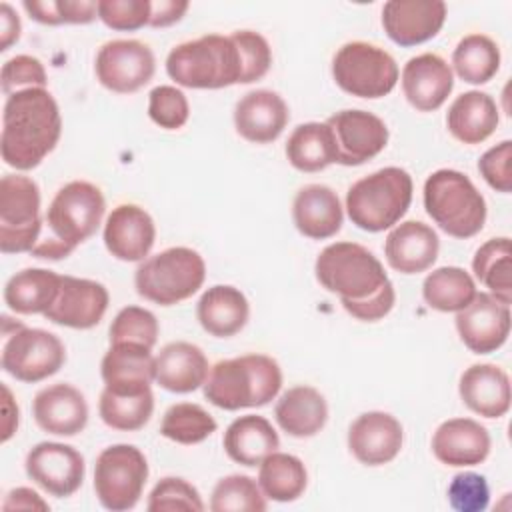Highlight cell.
I'll list each match as a JSON object with an SVG mask.
<instances>
[{
  "label": "cell",
  "mask_w": 512,
  "mask_h": 512,
  "mask_svg": "<svg viewBox=\"0 0 512 512\" xmlns=\"http://www.w3.org/2000/svg\"><path fill=\"white\" fill-rule=\"evenodd\" d=\"M62 24H90L98 18V2L94 0H56Z\"/></svg>",
  "instance_id": "obj_53"
},
{
  "label": "cell",
  "mask_w": 512,
  "mask_h": 512,
  "mask_svg": "<svg viewBox=\"0 0 512 512\" xmlns=\"http://www.w3.org/2000/svg\"><path fill=\"white\" fill-rule=\"evenodd\" d=\"M402 444V424L388 412H364L348 428V448L352 456L366 466L392 462L400 454Z\"/></svg>",
  "instance_id": "obj_19"
},
{
  "label": "cell",
  "mask_w": 512,
  "mask_h": 512,
  "mask_svg": "<svg viewBox=\"0 0 512 512\" xmlns=\"http://www.w3.org/2000/svg\"><path fill=\"white\" fill-rule=\"evenodd\" d=\"M102 238L114 258L122 262H142L154 246L156 224L142 206L120 204L108 214Z\"/></svg>",
  "instance_id": "obj_20"
},
{
  "label": "cell",
  "mask_w": 512,
  "mask_h": 512,
  "mask_svg": "<svg viewBox=\"0 0 512 512\" xmlns=\"http://www.w3.org/2000/svg\"><path fill=\"white\" fill-rule=\"evenodd\" d=\"M222 446L230 460L252 468L280 448V438L270 420L258 414H244L230 422Z\"/></svg>",
  "instance_id": "obj_33"
},
{
  "label": "cell",
  "mask_w": 512,
  "mask_h": 512,
  "mask_svg": "<svg viewBox=\"0 0 512 512\" xmlns=\"http://www.w3.org/2000/svg\"><path fill=\"white\" fill-rule=\"evenodd\" d=\"M148 116L164 130H178L188 122L190 104L186 94L176 86H156L148 94Z\"/></svg>",
  "instance_id": "obj_44"
},
{
  "label": "cell",
  "mask_w": 512,
  "mask_h": 512,
  "mask_svg": "<svg viewBox=\"0 0 512 512\" xmlns=\"http://www.w3.org/2000/svg\"><path fill=\"white\" fill-rule=\"evenodd\" d=\"M422 296L438 312H460L476 296V282L460 266H440L424 278Z\"/></svg>",
  "instance_id": "obj_37"
},
{
  "label": "cell",
  "mask_w": 512,
  "mask_h": 512,
  "mask_svg": "<svg viewBox=\"0 0 512 512\" xmlns=\"http://www.w3.org/2000/svg\"><path fill=\"white\" fill-rule=\"evenodd\" d=\"M426 214L454 238L476 236L486 222V200L474 182L452 168L432 172L422 190Z\"/></svg>",
  "instance_id": "obj_6"
},
{
  "label": "cell",
  "mask_w": 512,
  "mask_h": 512,
  "mask_svg": "<svg viewBox=\"0 0 512 512\" xmlns=\"http://www.w3.org/2000/svg\"><path fill=\"white\" fill-rule=\"evenodd\" d=\"M22 6L28 12V16L40 24H48V26L62 24L56 0H24Z\"/></svg>",
  "instance_id": "obj_56"
},
{
  "label": "cell",
  "mask_w": 512,
  "mask_h": 512,
  "mask_svg": "<svg viewBox=\"0 0 512 512\" xmlns=\"http://www.w3.org/2000/svg\"><path fill=\"white\" fill-rule=\"evenodd\" d=\"M158 332H160L158 320L150 310L142 306H126L114 316L108 330V338H110V344L136 342V344L154 348L158 340Z\"/></svg>",
  "instance_id": "obj_43"
},
{
  "label": "cell",
  "mask_w": 512,
  "mask_h": 512,
  "mask_svg": "<svg viewBox=\"0 0 512 512\" xmlns=\"http://www.w3.org/2000/svg\"><path fill=\"white\" fill-rule=\"evenodd\" d=\"M98 18L112 30H140L150 24V0H98Z\"/></svg>",
  "instance_id": "obj_47"
},
{
  "label": "cell",
  "mask_w": 512,
  "mask_h": 512,
  "mask_svg": "<svg viewBox=\"0 0 512 512\" xmlns=\"http://www.w3.org/2000/svg\"><path fill=\"white\" fill-rule=\"evenodd\" d=\"M154 412L152 390L140 394H116L108 388L102 390L98 400V414L108 428L120 432H134L148 424Z\"/></svg>",
  "instance_id": "obj_40"
},
{
  "label": "cell",
  "mask_w": 512,
  "mask_h": 512,
  "mask_svg": "<svg viewBox=\"0 0 512 512\" xmlns=\"http://www.w3.org/2000/svg\"><path fill=\"white\" fill-rule=\"evenodd\" d=\"M286 158L300 172H320L338 162L330 126L326 122L298 124L288 136Z\"/></svg>",
  "instance_id": "obj_35"
},
{
  "label": "cell",
  "mask_w": 512,
  "mask_h": 512,
  "mask_svg": "<svg viewBox=\"0 0 512 512\" xmlns=\"http://www.w3.org/2000/svg\"><path fill=\"white\" fill-rule=\"evenodd\" d=\"M40 188L30 176L6 174L0 180V250L32 252L42 236Z\"/></svg>",
  "instance_id": "obj_10"
},
{
  "label": "cell",
  "mask_w": 512,
  "mask_h": 512,
  "mask_svg": "<svg viewBox=\"0 0 512 512\" xmlns=\"http://www.w3.org/2000/svg\"><path fill=\"white\" fill-rule=\"evenodd\" d=\"M250 316V304L246 296L230 284H216L208 288L198 304L196 318L204 332L214 338H230L238 334Z\"/></svg>",
  "instance_id": "obj_31"
},
{
  "label": "cell",
  "mask_w": 512,
  "mask_h": 512,
  "mask_svg": "<svg viewBox=\"0 0 512 512\" xmlns=\"http://www.w3.org/2000/svg\"><path fill=\"white\" fill-rule=\"evenodd\" d=\"M450 68L468 84H486L500 68V48L486 34H468L456 44Z\"/></svg>",
  "instance_id": "obj_38"
},
{
  "label": "cell",
  "mask_w": 512,
  "mask_h": 512,
  "mask_svg": "<svg viewBox=\"0 0 512 512\" xmlns=\"http://www.w3.org/2000/svg\"><path fill=\"white\" fill-rule=\"evenodd\" d=\"M218 424L200 404L178 402L172 404L160 422V434L176 444H200L216 432Z\"/></svg>",
  "instance_id": "obj_41"
},
{
  "label": "cell",
  "mask_w": 512,
  "mask_h": 512,
  "mask_svg": "<svg viewBox=\"0 0 512 512\" xmlns=\"http://www.w3.org/2000/svg\"><path fill=\"white\" fill-rule=\"evenodd\" d=\"M28 478L56 498L72 496L84 482V456L62 442H40L30 448L24 462Z\"/></svg>",
  "instance_id": "obj_14"
},
{
  "label": "cell",
  "mask_w": 512,
  "mask_h": 512,
  "mask_svg": "<svg viewBox=\"0 0 512 512\" xmlns=\"http://www.w3.org/2000/svg\"><path fill=\"white\" fill-rule=\"evenodd\" d=\"M446 20L442 0H390L382 8L386 36L398 46H416L434 38Z\"/></svg>",
  "instance_id": "obj_18"
},
{
  "label": "cell",
  "mask_w": 512,
  "mask_h": 512,
  "mask_svg": "<svg viewBox=\"0 0 512 512\" xmlns=\"http://www.w3.org/2000/svg\"><path fill=\"white\" fill-rule=\"evenodd\" d=\"M478 172L492 190L508 194L512 190V142L502 140L488 148L478 160Z\"/></svg>",
  "instance_id": "obj_50"
},
{
  "label": "cell",
  "mask_w": 512,
  "mask_h": 512,
  "mask_svg": "<svg viewBox=\"0 0 512 512\" xmlns=\"http://www.w3.org/2000/svg\"><path fill=\"white\" fill-rule=\"evenodd\" d=\"M314 272L320 286L336 294L340 302L368 300L390 282L382 262L356 242L328 244L318 254Z\"/></svg>",
  "instance_id": "obj_8"
},
{
  "label": "cell",
  "mask_w": 512,
  "mask_h": 512,
  "mask_svg": "<svg viewBox=\"0 0 512 512\" xmlns=\"http://www.w3.org/2000/svg\"><path fill=\"white\" fill-rule=\"evenodd\" d=\"M4 510H48V502L42 500V496L32 488H14L6 494V500L2 504Z\"/></svg>",
  "instance_id": "obj_54"
},
{
  "label": "cell",
  "mask_w": 512,
  "mask_h": 512,
  "mask_svg": "<svg viewBox=\"0 0 512 512\" xmlns=\"http://www.w3.org/2000/svg\"><path fill=\"white\" fill-rule=\"evenodd\" d=\"M0 84L2 92L8 96L12 92L24 90V88H46L48 76L44 70V64L30 56V54H18L4 62L0 72Z\"/></svg>",
  "instance_id": "obj_49"
},
{
  "label": "cell",
  "mask_w": 512,
  "mask_h": 512,
  "mask_svg": "<svg viewBox=\"0 0 512 512\" xmlns=\"http://www.w3.org/2000/svg\"><path fill=\"white\" fill-rule=\"evenodd\" d=\"M106 212V200L100 188L86 180L64 184L52 198L44 224L46 236H40L32 256L46 260L68 258L76 246L96 234Z\"/></svg>",
  "instance_id": "obj_2"
},
{
  "label": "cell",
  "mask_w": 512,
  "mask_h": 512,
  "mask_svg": "<svg viewBox=\"0 0 512 512\" xmlns=\"http://www.w3.org/2000/svg\"><path fill=\"white\" fill-rule=\"evenodd\" d=\"M456 330L474 354L496 352L510 334V304L490 292H476L472 302L456 312Z\"/></svg>",
  "instance_id": "obj_16"
},
{
  "label": "cell",
  "mask_w": 512,
  "mask_h": 512,
  "mask_svg": "<svg viewBox=\"0 0 512 512\" xmlns=\"http://www.w3.org/2000/svg\"><path fill=\"white\" fill-rule=\"evenodd\" d=\"M62 116L46 88H24L6 96L2 112V160L16 170L36 168L58 144Z\"/></svg>",
  "instance_id": "obj_1"
},
{
  "label": "cell",
  "mask_w": 512,
  "mask_h": 512,
  "mask_svg": "<svg viewBox=\"0 0 512 512\" xmlns=\"http://www.w3.org/2000/svg\"><path fill=\"white\" fill-rule=\"evenodd\" d=\"M296 230L312 240L332 238L342 228L344 212L338 194L326 184L302 186L292 202Z\"/></svg>",
  "instance_id": "obj_29"
},
{
  "label": "cell",
  "mask_w": 512,
  "mask_h": 512,
  "mask_svg": "<svg viewBox=\"0 0 512 512\" xmlns=\"http://www.w3.org/2000/svg\"><path fill=\"white\" fill-rule=\"evenodd\" d=\"M326 124L334 134L338 164L342 166H360L388 144V126L368 110H340Z\"/></svg>",
  "instance_id": "obj_15"
},
{
  "label": "cell",
  "mask_w": 512,
  "mask_h": 512,
  "mask_svg": "<svg viewBox=\"0 0 512 512\" xmlns=\"http://www.w3.org/2000/svg\"><path fill=\"white\" fill-rule=\"evenodd\" d=\"M500 116L494 98L480 90H468L450 104L446 112L448 132L462 144H480L498 128Z\"/></svg>",
  "instance_id": "obj_30"
},
{
  "label": "cell",
  "mask_w": 512,
  "mask_h": 512,
  "mask_svg": "<svg viewBox=\"0 0 512 512\" xmlns=\"http://www.w3.org/2000/svg\"><path fill=\"white\" fill-rule=\"evenodd\" d=\"M62 274L48 268H24L4 286V302L16 314H46L60 292Z\"/></svg>",
  "instance_id": "obj_34"
},
{
  "label": "cell",
  "mask_w": 512,
  "mask_h": 512,
  "mask_svg": "<svg viewBox=\"0 0 512 512\" xmlns=\"http://www.w3.org/2000/svg\"><path fill=\"white\" fill-rule=\"evenodd\" d=\"M288 120V104L274 90H252L234 106V128L252 144L274 142L284 132Z\"/></svg>",
  "instance_id": "obj_22"
},
{
  "label": "cell",
  "mask_w": 512,
  "mask_h": 512,
  "mask_svg": "<svg viewBox=\"0 0 512 512\" xmlns=\"http://www.w3.org/2000/svg\"><path fill=\"white\" fill-rule=\"evenodd\" d=\"M440 252L438 234L420 220L396 224L384 242V256L400 274H420L432 268Z\"/></svg>",
  "instance_id": "obj_25"
},
{
  "label": "cell",
  "mask_w": 512,
  "mask_h": 512,
  "mask_svg": "<svg viewBox=\"0 0 512 512\" xmlns=\"http://www.w3.org/2000/svg\"><path fill=\"white\" fill-rule=\"evenodd\" d=\"M474 276L504 304L512 302V244L508 236L486 240L472 258Z\"/></svg>",
  "instance_id": "obj_39"
},
{
  "label": "cell",
  "mask_w": 512,
  "mask_h": 512,
  "mask_svg": "<svg viewBox=\"0 0 512 512\" xmlns=\"http://www.w3.org/2000/svg\"><path fill=\"white\" fill-rule=\"evenodd\" d=\"M458 394L466 408L484 418H502L510 410V378L490 362L468 366L460 376Z\"/></svg>",
  "instance_id": "obj_28"
},
{
  "label": "cell",
  "mask_w": 512,
  "mask_h": 512,
  "mask_svg": "<svg viewBox=\"0 0 512 512\" xmlns=\"http://www.w3.org/2000/svg\"><path fill=\"white\" fill-rule=\"evenodd\" d=\"M396 302V292H394V284L388 282L384 284L372 298L368 300H360V302H350L344 300L340 302L342 308L356 320L362 322H376L380 318H384L386 314H390V310L394 308Z\"/></svg>",
  "instance_id": "obj_51"
},
{
  "label": "cell",
  "mask_w": 512,
  "mask_h": 512,
  "mask_svg": "<svg viewBox=\"0 0 512 512\" xmlns=\"http://www.w3.org/2000/svg\"><path fill=\"white\" fill-rule=\"evenodd\" d=\"M448 502L456 512H482L490 500V488L482 474L460 472L448 484Z\"/></svg>",
  "instance_id": "obj_48"
},
{
  "label": "cell",
  "mask_w": 512,
  "mask_h": 512,
  "mask_svg": "<svg viewBox=\"0 0 512 512\" xmlns=\"http://www.w3.org/2000/svg\"><path fill=\"white\" fill-rule=\"evenodd\" d=\"M278 426L292 438L316 436L328 420L326 398L312 386L288 388L274 406Z\"/></svg>",
  "instance_id": "obj_32"
},
{
  "label": "cell",
  "mask_w": 512,
  "mask_h": 512,
  "mask_svg": "<svg viewBox=\"0 0 512 512\" xmlns=\"http://www.w3.org/2000/svg\"><path fill=\"white\" fill-rule=\"evenodd\" d=\"M156 70L152 50L140 40H110L100 46L94 62L98 82L116 94H132L146 86Z\"/></svg>",
  "instance_id": "obj_13"
},
{
  "label": "cell",
  "mask_w": 512,
  "mask_h": 512,
  "mask_svg": "<svg viewBox=\"0 0 512 512\" xmlns=\"http://www.w3.org/2000/svg\"><path fill=\"white\" fill-rule=\"evenodd\" d=\"M488 430L472 418L444 420L432 434V454L446 466H476L490 454Z\"/></svg>",
  "instance_id": "obj_26"
},
{
  "label": "cell",
  "mask_w": 512,
  "mask_h": 512,
  "mask_svg": "<svg viewBox=\"0 0 512 512\" xmlns=\"http://www.w3.org/2000/svg\"><path fill=\"white\" fill-rule=\"evenodd\" d=\"M400 80L408 104L418 112L438 110L454 88V72L450 64L434 52L412 56L404 64Z\"/></svg>",
  "instance_id": "obj_21"
},
{
  "label": "cell",
  "mask_w": 512,
  "mask_h": 512,
  "mask_svg": "<svg viewBox=\"0 0 512 512\" xmlns=\"http://www.w3.org/2000/svg\"><path fill=\"white\" fill-rule=\"evenodd\" d=\"M210 364L200 346L170 342L154 356V382L174 394H188L204 386Z\"/></svg>",
  "instance_id": "obj_27"
},
{
  "label": "cell",
  "mask_w": 512,
  "mask_h": 512,
  "mask_svg": "<svg viewBox=\"0 0 512 512\" xmlns=\"http://www.w3.org/2000/svg\"><path fill=\"white\" fill-rule=\"evenodd\" d=\"M206 278V262L188 246H172L140 262L134 274L136 292L158 306H174L194 296Z\"/></svg>",
  "instance_id": "obj_7"
},
{
  "label": "cell",
  "mask_w": 512,
  "mask_h": 512,
  "mask_svg": "<svg viewBox=\"0 0 512 512\" xmlns=\"http://www.w3.org/2000/svg\"><path fill=\"white\" fill-rule=\"evenodd\" d=\"M108 302L110 294L104 284L88 278L62 276L60 292L44 318L58 326L88 330L100 324L108 310Z\"/></svg>",
  "instance_id": "obj_17"
},
{
  "label": "cell",
  "mask_w": 512,
  "mask_h": 512,
  "mask_svg": "<svg viewBox=\"0 0 512 512\" xmlns=\"http://www.w3.org/2000/svg\"><path fill=\"white\" fill-rule=\"evenodd\" d=\"M258 486L274 502H294L308 486L306 466L298 456L276 450L260 462Z\"/></svg>",
  "instance_id": "obj_36"
},
{
  "label": "cell",
  "mask_w": 512,
  "mask_h": 512,
  "mask_svg": "<svg viewBox=\"0 0 512 512\" xmlns=\"http://www.w3.org/2000/svg\"><path fill=\"white\" fill-rule=\"evenodd\" d=\"M148 512H164V510H192L202 512L204 502L200 492L184 478L166 476L152 488L146 504Z\"/></svg>",
  "instance_id": "obj_45"
},
{
  "label": "cell",
  "mask_w": 512,
  "mask_h": 512,
  "mask_svg": "<svg viewBox=\"0 0 512 512\" xmlns=\"http://www.w3.org/2000/svg\"><path fill=\"white\" fill-rule=\"evenodd\" d=\"M66 362L62 340L42 328H26L20 324L6 334L2 346V370L20 382H42L54 376Z\"/></svg>",
  "instance_id": "obj_12"
},
{
  "label": "cell",
  "mask_w": 512,
  "mask_h": 512,
  "mask_svg": "<svg viewBox=\"0 0 512 512\" xmlns=\"http://www.w3.org/2000/svg\"><path fill=\"white\" fill-rule=\"evenodd\" d=\"M32 416L48 434L76 436L88 424V404L78 388L58 382L42 388L34 396Z\"/></svg>",
  "instance_id": "obj_24"
},
{
  "label": "cell",
  "mask_w": 512,
  "mask_h": 512,
  "mask_svg": "<svg viewBox=\"0 0 512 512\" xmlns=\"http://www.w3.org/2000/svg\"><path fill=\"white\" fill-rule=\"evenodd\" d=\"M412 176L398 166L380 168L356 180L346 192V212L366 232L394 228L412 202Z\"/></svg>",
  "instance_id": "obj_5"
},
{
  "label": "cell",
  "mask_w": 512,
  "mask_h": 512,
  "mask_svg": "<svg viewBox=\"0 0 512 512\" xmlns=\"http://www.w3.org/2000/svg\"><path fill=\"white\" fill-rule=\"evenodd\" d=\"M104 388L116 394H140L152 390V348L136 342H114L100 362Z\"/></svg>",
  "instance_id": "obj_23"
},
{
  "label": "cell",
  "mask_w": 512,
  "mask_h": 512,
  "mask_svg": "<svg viewBox=\"0 0 512 512\" xmlns=\"http://www.w3.org/2000/svg\"><path fill=\"white\" fill-rule=\"evenodd\" d=\"M20 32H22V24L16 10L8 2H2L0 4V52H6L14 42H18Z\"/></svg>",
  "instance_id": "obj_55"
},
{
  "label": "cell",
  "mask_w": 512,
  "mask_h": 512,
  "mask_svg": "<svg viewBox=\"0 0 512 512\" xmlns=\"http://www.w3.org/2000/svg\"><path fill=\"white\" fill-rule=\"evenodd\" d=\"M238 46L242 60V78L240 84H252L262 80L272 66V50L268 40L254 30H236L230 34Z\"/></svg>",
  "instance_id": "obj_46"
},
{
  "label": "cell",
  "mask_w": 512,
  "mask_h": 512,
  "mask_svg": "<svg viewBox=\"0 0 512 512\" xmlns=\"http://www.w3.org/2000/svg\"><path fill=\"white\" fill-rule=\"evenodd\" d=\"M146 480V456L132 444H112L96 456L94 492L106 510L124 512L134 508Z\"/></svg>",
  "instance_id": "obj_11"
},
{
  "label": "cell",
  "mask_w": 512,
  "mask_h": 512,
  "mask_svg": "<svg viewBox=\"0 0 512 512\" xmlns=\"http://www.w3.org/2000/svg\"><path fill=\"white\" fill-rule=\"evenodd\" d=\"M166 74L184 88L216 90L240 84L242 60L230 36L204 34L168 52Z\"/></svg>",
  "instance_id": "obj_4"
},
{
  "label": "cell",
  "mask_w": 512,
  "mask_h": 512,
  "mask_svg": "<svg viewBox=\"0 0 512 512\" xmlns=\"http://www.w3.org/2000/svg\"><path fill=\"white\" fill-rule=\"evenodd\" d=\"M398 64L384 48L354 40L338 48L332 58V78L346 94L376 100L398 84Z\"/></svg>",
  "instance_id": "obj_9"
},
{
  "label": "cell",
  "mask_w": 512,
  "mask_h": 512,
  "mask_svg": "<svg viewBox=\"0 0 512 512\" xmlns=\"http://www.w3.org/2000/svg\"><path fill=\"white\" fill-rule=\"evenodd\" d=\"M190 4L186 0H150V24L152 28H166L182 20Z\"/></svg>",
  "instance_id": "obj_52"
},
{
  "label": "cell",
  "mask_w": 512,
  "mask_h": 512,
  "mask_svg": "<svg viewBox=\"0 0 512 512\" xmlns=\"http://www.w3.org/2000/svg\"><path fill=\"white\" fill-rule=\"evenodd\" d=\"M266 506V496L258 482L246 474L224 476L212 488V512H264Z\"/></svg>",
  "instance_id": "obj_42"
},
{
  "label": "cell",
  "mask_w": 512,
  "mask_h": 512,
  "mask_svg": "<svg viewBox=\"0 0 512 512\" xmlns=\"http://www.w3.org/2000/svg\"><path fill=\"white\" fill-rule=\"evenodd\" d=\"M2 414V442H8L18 430V404L6 384H2Z\"/></svg>",
  "instance_id": "obj_57"
},
{
  "label": "cell",
  "mask_w": 512,
  "mask_h": 512,
  "mask_svg": "<svg viewBox=\"0 0 512 512\" xmlns=\"http://www.w3.org/2000/svg\"><path fill=\"white\" fill-rule=\"evenodd\" d=\"M204 398L222 410L260 408L282 388V370L272 356L244 354L218 360L204 382Z\"/></svg>",
  "instance_id": "obj_3"
}]
</instances>
